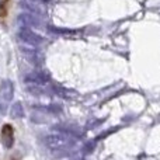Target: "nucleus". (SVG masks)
<instances>
[{
  "mask_svg": "<svg viewBox=\"0 0 160 160\" xmlns=\"http://www.w3.org/2000/svg\"><path fill=\"white\" fill-rule=\"evenodd\" d=\"M2 141L6 148H11L14 142V129L10 124H6L2 128Z\"/></svg>",
  "mask_w": 160,
  "mask_h": 160,
  "instance_id": "obj_1",
  "label": "nucleus"
},
{
  "mask_svg": "<svg viewBox=\"0 0 160 160\" xmlns=\"http://www.w3.org/2000/svg\"><path fill=\"white\" fill-rule=\"evenodd\" d=\"M7 6H8V0H2L0 2V20H4L6 16H7Z\"/></svg>",
  "mask_w": 160,
  "mask_h": 160,
  "instance_id": "obj_2",
  "label": "nucleus"
}]
</instances>
